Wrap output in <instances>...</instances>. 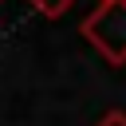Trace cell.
Masks as SVG:
<instances>
[{
	"mask_svg": "<svg viewBox=\"0 0 126 126\" xmlns=\"http://www.w3.org/2000/svg\"><path fill=\"white\" fill-rule=\"evenodd\" d=\"M98 126H126V114H122V110H110V114H102Z\"/></svg>",
	"mask_w": 126,
	"mask_h": 126,
	"instance_id": "3",
	"label": "cell"
},
{
	"mask_svg": "<svg viewBox=\"0 0 126 126\" xmlns=\"http://www.w3.org/2000/svg\"><path fill=\"white\" fill-rule=\"evenodd\" d=\"M83 39L110 67H122L126 63V0L94 4V12L83 20Z\"/></svg>",
	"mask_w": 126,
	"mask_h": 126,
	"instance_id": "1",
	"label": "cell"
},
{
	"mask_svg": "<svg viewBox=\"0 0 126 126\" xmlns=\"http://www.w3.org/2000/svg\"><path fill=\"white\" fill-rule=\"evenodd\" d=\"M98 4H106V0H98Z\"/></svg>",
	"mask_w": 126,
	"mask_h": 126,
	"instance_id": "4",
	"label": "cell"
},
{
	"mask_svg": "<svg viewBox=\"0 0 126 126\" xmlns=\"http://www.w3.org/2000/svg\"><path fill=\"white\" fill-rule=\"evenodd\" d=\"M32 4H35L43 16H51V20H55V16H63V12H67L75 0H32Z\"/></svg>",
	"mask_w": 126,
	"mask_h": 126,
	"instance_id": "2",
	"label": "cell"
}]
</instances>
